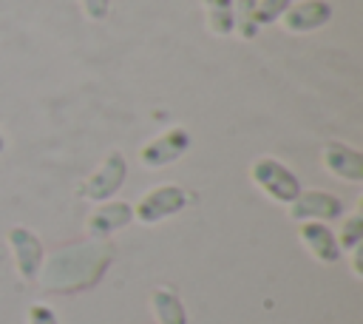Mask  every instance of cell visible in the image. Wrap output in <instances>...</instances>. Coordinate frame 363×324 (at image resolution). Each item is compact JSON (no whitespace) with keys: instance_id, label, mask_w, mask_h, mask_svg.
<instances>
[{"instance_id":"1","label":"cell","mask_w":363,"mask_h":324,"mask_svg":"<svg viewBox=\"0 0 363 324\" xmlns=\"http://www.w3.org/2000/svg\"><path fill=\"white\" fill-rule=\"evenodd\" d=\"M111 256H113V250L105 242L60 247L57 253L48 256L45 270H40V281H43L45 290H54V293L85 290V287L99 281Z\"/></svg>"},{"instance_id":"2","label":"cell","mask_w":363,"mask_h":324,"mask_svg":"<svg viewBox=\"0 0 363 324\" xmlns=\"http://www.w3.org/2000/svg\"><path fill=\"white\" fill-rule=\"evenodd\" d=\"M250 176L258 185V190L264 196H269L272 202L289 205L301 193V179L284 162H278L272 156H258L252 162V168H250Z\"/></svg>"},{"instance_id":"3","label":"cell","mask_w":363,"mask_h":324,"mask_svg":"<svg viewBox=\"0 0 363 324\" xmlns=\"http://www.w3.org/2000/svg\"><path fill=\"white\" fill-rule=\"evenodd\" d=\"M128 176V162L119 151H111L105 156V162L85 179L82 185V196L91 202H108L113 193H119V188L125 185Z\"/></svg>"},{"instance_id":"4","label":"cell","mask_w":363,"mask_h":324,"mask_svg":"<svg viewBox=\"0 0 363 324\" xmlns=\"http://www.w3.org/2000/svg\"><path fill=\"white\" fill-rule=\"evenodd\" d=\"M184 205H187V196H184L182 188H176V185H159V188H150L139 199V205L133 207V216L142 225H156V222L179 213Z\"/></svg>"},{"instance_id":"5","label":"cell","mask_w":363,"mask_h":324,"mask_svg":"<svg viewBox=\"0 0 363 324\" xmlns=\"http://www.w3.org/2000/svg\"><path fill=\"white\" fill-rule=\"evenodd\" d=\"M9 247L14 253V261H17V273L23 281H34L43 270V259H45V250H43V242L34 230L23 227V225H14L9 230Z\"/></svg>"},{"instance_id":"6","label":"cell","mask_w":363,"mask_h":324,"mask_svg":"<svg viewBox=\"0 0 363 324\" xmlns=\"http://www.w3.org/2000/svg\"><path fill=\"white\" fill-rule=\"evenodd\" d=\"M343 216V202L326 190H301L289 202V219L295 222H332Z\"/></svg>"},{"instance_id":"7","label":"cell","mask_w":363,"mask_h":324,"mask_svg":"<svg viewBox=\"0 0 363 324\" xmlns=\"http://www.w3.org/2000/svg\"><path fill=\"white\" fill-rule=\"evenodd\" d=\"M190 148V134L187 128H167L164 134L153 136L150 142L142 145L139 151V162L145 168H164V165H173L184 151Z\"/></svg>"},{"instance_id":"8","label":"cell","mask_w":363,"mask_h":324,"mask_svg":"<svg viewBox=\"0 0 363 324\" xmlns=\"http://www.w3.org/2000/svg\"><path fill=\"white\" fill-rule=\"evenodd\" d=\"M329 20H332V6H329L326 0H298V3H292V6L284 11V17H281V23H284V28H286L289 34H309V31H318V28H323Z\"/></svg>"},{"instance_id":"9","label":"cell","mask_w":363,"mask_h":324,"mask_svg":"<svg viewBox=\"0 0 363 324\" xmlns=\"http://www.w3.org/2000/svg\"><path fill=\"white\" fill-rule=\"evenodd\" d=\"M323 168L337 176V179H346V182H363V153L346 142H337V139H329L323 142Z\"/></svg>"},{"instance_id":"10","label":"cell","mask_w":363,"mask_h":324,"mask_svg":"<svg viewBox=\"0 0 363 324\" xmlns=\"http://www.w3.org/2000/svg\"><path fill=\"white\" fill-rule=\"evenodd\" d=\"M298 236H301L303 247L309 250V256L323 261V264H335L340 259V253H343L340 244H337V236L323 222H301Z\"/></svg>"},{"instance_id":"11","label":"cell","mask_w":363,"mask_h":324,"mask_svg":"<svg viewBox=\"0 0 363 324\" xmlns=\"http://www.w3.org/2000/svg\"><path fill=\"white\" fill-rule=\"evenodd\" d=\"M133 219V207L128 202H102L91 216H88V233L94 239H105L122 227H128Z\"/></svg>"},{"instance_id":"12","label":"cell","mask_w":363,"mask_h":324,"mask_svg":"<svg viewBox=\"0 0 363 324\" xmlns=\"http://www.w3.org/2000/svg\"><path fill=\"white\" fill-rule=\"evenodd\" d=\"M150 310H153L159 324H187V313H184L182 298L167 287H159L150 293Z\"/></svg>"},{"instance_id":"13","label":"cell","mask_w":363,"mask_h":324,"mask_svg":"<svg viewBox=\"0 0 363 324\" xmlns=\"http://www.w3.org/2000/svg\"><path fill=\"white\" fill-rule=\"evenodd\" d=\"M207 11V26L213 34L227 37L235 31V0H201Z\"/></svg>"},{"instance_id":"14","label":"cell","mask_w":363,"mask_h":324,"mask_svg":"<svg viewBox=\"0 0 363 324\" xmlns=\"http://www.w3.org/2000/svg\"><path fill=\"white\" fill-rule=\"evenodd\" d=\"M295 0H255L252 6V23L255 26H269L278 23L284 17V11L292 6Z\"/></svg>"},{"instance_id":"15","label":"cell","mask_w":363,"mask_h":324,"mask_svg":"<svg viewBox=\"0 0 363 324\" xmlns=\"http://www.w3.org/2000/svg\"><path fill=\"white\" fill-rule=\"evenodd\" d=\"M360 242H363V216H360V210H357V213H352V216L340 225V239H337V244H340V250H354V247H360Z\"/></svg>"},{"instance_id":"16","label":"cell","mask_w":363,"mask_h":324,"mask_svg":"<svg viewBox=\"0 0 363 324\" xmlns=\"http://www.w3.org/2000/svg\"><path fill=\"white\" fill-rule=\"evenodd\" d=\"M252 6H255V0H238L235 28H241V37H252L258 31V26L252 23Z\"/></svg>"},{"instance_id":"17","label":"cell","mask_w":363,"mask_h":324,"mask_svg":"<svg viewBox=\"0 0 363 324\" xmlns=\"http://www.w3.org/2000/svg\"><path fill=\"white\" fill-rule=\"evenodd\" d=\"M79 6L85 11V17L94 23H102L111 14V0H79Z\"/></svg>"},{"instance_id":"18","label":"cell","mask_w":363,"mask_h":324,"mask_svg":"<svg viewBox=\"0 0 363 324\" xmlns=\"http://www.w3.org/2000/svg\"><path fill=\"white\" fill-rule=\"evenodd\" d=\"M26 318H28V324H60L57 315H54V310L48 304H40V301L28 307V315Z\"/></svg>"},{"instance_id":"19","label":"cell","mask_w":363,"mask_h":324,"mask_svg":"<svg viewBox=\"0 0 363 324\" xmlns=\"http://www.w3.org/2000/svg\"><path fill=\"white\" fill-rule=\"evenodd\" d=\"M3 148H6V139H3V134H0V153H3Z\"/></svg>"}]
</instances>
